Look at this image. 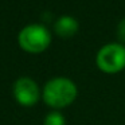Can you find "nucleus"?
I'll list each match as a JSON object with an SVG mask.
<instances>
[{"label":"nucleus","instance_id":"1","mask_svg":"<svg viewBox=\"0 0 125 125\" xmlns=\"http://www.w3.org/2000/svg\"><path fill=\"white\" fill-rule=\"evenodd\" d=\"M78 95L77 85L67 77H54L42 89V100L52 110L67 108Z\"/></svg>","mask_w":125,"mask_h":125},{"label":"nucleus","instance_id":"2","mask_svg":"<svg viewBox=\"0 0 125 125\" xmlns=\"http://www.w3.org/2000/svg\"><path fill=\"white\" fill-rule=\"evenodd\" d=\"M51 32L41 23L27 24L18 34V43L20 49L30 54H41L51 44Z\"/></svg>","mask_w":125,"mask_h":125},{"label":"nucleus","instance_id":"3","mask_svg":"<svg viewBox=\"0 0 125 125\" xmlns=\"http://www.w3.org/2000/svg\"><path fill=\"white\" fill-rule=\"evenodd\" d=\"M95 65L102 73H121L125 70V44L120 42L104 44L95 55Z\"/></svg>","mask_w":125,"mask_h":125},{"label":"nucleus","instance_id":"4","mask_svg":"<svg viewBox=\"0 0 125 125\" xmlns=\"http://www.w3.org/2000/svg\"><path fill=\"white\" fill-rule=\"evenodd\" d=\"M12 93L15 101L24 108H31L36 105L39 98L42 97L41 87L31 77H19L14 82Z\"/></svg>","mask_w":125,"mask_h":125},{"label":"nucleus","instance_id":"5","mask_svg":"<svg viewBox=\"0 0 125 125\" xmlns=\"http://www.w3.org/2000/svg\"><path fill=\"white\" fill-rule=\"evenodd\" d=\"M79 23L71 15H62L59 16L54 23V31L59 38L62 39H70L78 32Z\"/></svg>","mask_w":125,"mask_h":125},{"label":"nucleus","instance_id":"6","mask_svg":"<svg viewBox=\"0 0 125 125\" xmlns=\"http://www.w3.org/2000/svg\"><path fill=\"white\" fill-rule=\"evenodd\" d=\"M43 125H66V118L59 110H51L46 114Z\"/></svg>","mask_w":125,"mask_h":125},{"label":"nucleus","instance_id":"7","mask_svg":"<svg viewBox=\"0 0 125 125\" xmlns=\"http://www.w3.org/2000/svg\"><path fill=\"white\" fill-rule=\"evenodd\" d=\"M117 38H118V42L122 44H125V18L120 20L118 26H117Z\"/></svg>","mask_w":125,"mask_h":125}]
</instances>
